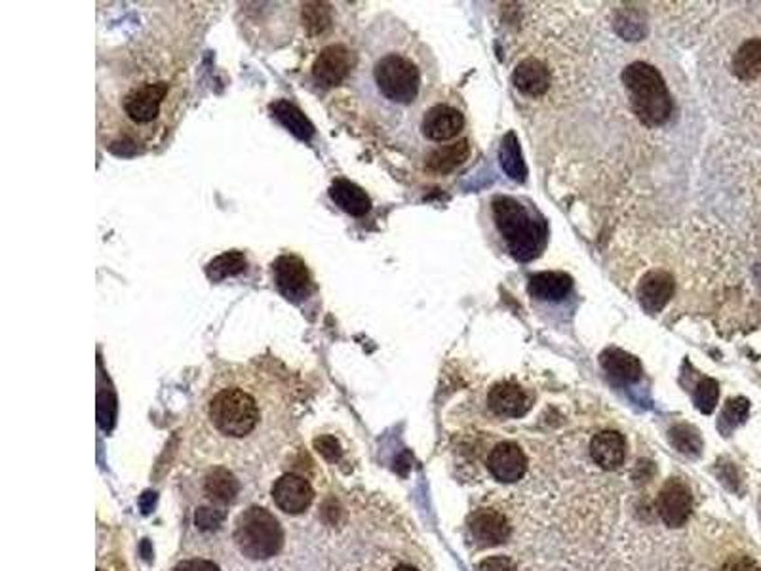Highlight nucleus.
Segmentation results:
<instances>
[{
	"mask_svg": "<svg viewBox=\"0 0 761 571\" xmlns=\"http://www.w3.org/2000/svg\"><path fill=\"white\" fill-rule=\"evenodd\" d=\"M492 223L504 249L516 261H531L547 246L548 225L545 217L523 198L497 195L492 200Z\"/></svg>",
	"mask_w": 761,
	"mask_h": 571,
	"instance_id": "20e7f679",
	"label": "nucleus"
},
{
	"mask_svg": "<svg viewBox=\"0 0 761 571\" xmlns=\"http://www.w3.org/2000/svg\"><path fill=\"white\" fill-rule=\"evenodd\" d=\"M478 571H518L514 562L504 558V557H492V558H485L484 562H480Z\"/></svg>",
	"mask_w": 761,
	"mask_h": 571,
	"instance_id": "a878e982",
	"label": "nucleus"
},
{
	"mask_svg": "<svg viewBox=\"0 0 761 571\" xmlns=\"http://www.w3.org/2000/svg\"><path fill=\"white\" fill-rule=\"evenodd\" d=\"M350 67L352 59L347 50L341 46H331L324 50L316 59L314 77L318 82H322L324 86H335V84H340L350 73Z\"/></svg>",
	"mask_w": 761,
	"mask_h": 571,
	"instance_id": "f8f14e48",
	"label": "nucleus"
},
{
	"mask_svg": "<svg viewBox=\"0 0 761 571\" xmlns=\"http://www.w3.org/2000/svg\"><path fill=\"white\" fill-rule=\"evenodd\" d=\"M468 153H470L468 143L465 140L457 141L429 153L425 157V166H427V170L434 174H448L453 170V168L463 164L468 159Z\"/></svg>",
	"mask_w": 761,
	"mask_h": 571,
	"instance_id": "f3484780",
	"label": "nucleus"
},
{
	"mask_svg": "<svg viewBox=\"0 0 761 571\" xmlns=\"http://www.w3.org/2000/svg\"><path fill=\"white\" fill-rule=\"evenodd\" d=\"M331 196L333 200L340 203V206L350 213H366L369 210V198L366 196V193L358 187H354V185L347 183V181H340L335 183L331 187Z\"/></svg>",
	"mask_w": 761,
	"mask_h": 571,
	"instance_id": "aec40b11",
	"label": "nucleus"
},
{
	"mask_svg": "<svg viewBox=\"0 0 761 571\" xmlns=\"http://www.w3.org/2000/svg\"><path fill=\"white\" fill-rule=\"evenodd\" d=\"M438 88V61L427 42L394 15H379L360 39L352 69L362 109L402 141Z\"/></svg>",
	"mask_w": 761,
	"mask_h": 571,
	"instance_id": "f257e3e1",
	"label": "nucleus"
},
{
	"mask_svg": "<svg viewBox=\"0 0 761 571\" xmlns=\"http://www.w3.org/2000/svg\"><path fill=\"white\" fill-rule=\"evenodd\" d=\"M187 77L166 61H138L107 84L99 99V136L114 153L160 145L181 116Z\"/></svg>",
	"mask_w": 761,
	"mask_h": 571,
	"instance_id": "7ed1b4c3",
	"label": "nucleus"
},
{
	"mask_svg": "<svg viewBox=\"0 0 761 571\" xmlns=\"http://www.w3.org/2000/svg\"><path fill=\"white\" fill-rule=\"evenodd\" d=\"M501 160H503L504 172L509 174L511 177H514L518 181L526 177V168H523L518 140H516L514 133H509V136L504 138V143H503V149H501Z\"/></svg>",
	"mask_w": 761,
	"mask_h": 571,
	"instance_id": "412c9836",
	"label": "nucleus"
},
{
	"mask_svg": "<svg viewBox=\"0 0 761 571\" xmlns=\"http://www.w3.org/2000/svg\"><path fill=\"white\" fill-rule=\"evenodd\" d=\"M223 520H225V512L219 511V509H213V507H200L196 511V516H195V522H196L198 530H202V531L217 530L219 526L223 524Z\"/></svg>",
	"mask_w": 761,
	"mask_h": 571,
	"instance_id": "5701e85b",
	"label": "nucleus"
},
{
	"mask_svg": "<svg viewBox=\"0 0 761 571\" xmlns=\"http://www.w3.org/2000/svg\"><path fill=\"white\" fill-rule=\"evenodd\" d=\"M394 571H419V569L413 567V566H408V564H402V566L394 567Z\"/></svg>",
	"mask_w": 761,
	"mask_h": 571,
	"instance_id": "c85d7f7f",
	"label": "nucleus"
},
{
	"mask_svg": "<svg viewBox=\"0 0 761 571\" xmlns=\"http://www.w3.org/2000/svg\"><path fill=\"white\" fill-rule=\"evenodd\" d=\"M592 459H594L602 468L613 470L619 468L624 463V456H627V442H624L622 434L617 431H602L594 436V440L590 444Z\"/></svg>",
	"mask_w": 761,
	"mask_h": 571,
	"instance_id": "4468645a",
	"label": "nucleus"
},
{
	"mask_svg": "<svg viewBox=\"0 0 761 571\" xmlns=\"http://www.w3.org/2000/svg\"><path fill=\"white\" fill-rule=\"evenodd\" d=\"M316 446L320 448V453H322V456H326L328 459H337L340 458V444H337L333 439H322V440H318L316 442Z\"/></svg>",
	"mask_w": 761,
	"mask_h": 571,
	"instance_id": "cd10ccee",
	"label": "nucleus"
},
{
	"mask_svg": "<svg viewBox=\"0 0 761 571\" xmlns=\"http://www.w3.org/2000/svg\"><path fill=\"white\" fill-rule=\"evenodd\" d=\"M699 82L718 122L761 147V5L712 29L699 54Z\"/></svg>",
	"mask_w": 761,
	"mask_h": 571,
	"instance_id": "f03ea898",
	"label": "nucleus"
},
{
	"mask_svg": "<svg viewBox=\"0 0 761 571\" xmlns=\"http://www.w3.org/2000/svg\"><path fill=\"white\" fill-rule=\"evenodd\" d=\"M276 284L280 286V290L287 295V297H294L295 294H307V286H309V276H307V268L294 258H282L276 263Z\"/></svg>",
	"mask_w": 761,
	"mask_h": 571,
	"instance_id": "dca6fc26",
	"label": "nucleus"
},
{
	"mask_svg": "<svg viewBox=\"0 0 761 571\" xmlns=\"http://www.w3.org/2000/svg\"><path fill=\"white\" fill-rule=\"evenodd\" d=\"M489 408L503 417H521L530 410V398L514 383H499L489 391Z\"/></svg>",
	"mask_w": 761,
	"mask_h": 571,
	"instance_id": "ddd939ff",
	"label": "nucleus"
},
{
	"mask_svg": "<svg viewBox=\"0 0 761 571\" xmlns=\"http://www.w3.org/2000/svg\"><path fill=\"white\" fill-rule=\"evenodd\" d=\"M239 490H240L239 480H236L234 475L229 473L227 468L210 470L206 480H204V494L213 503H219V505L231 503L236 497V494H239Z\"/></svg>",
	"mask_w": 761,
	"mask_h": 571,
	"instance_id": "a211bd4d",
	"label": "nucleus"
},
{
	"mask_svg": "<svg viewBox=\"0 0 761 571\" xmlns=\"http://www.w3.org/2000/svg\"><path fill=\"white\" fill-rule=\"evenodd\" d=\"M747 412H748V402L747 400H744V398L731 400L723 412V419H725V421L738 423V421H742L744 415H747Z\"/></svg>",
	"mask_w": 761,
	"mask_h": 571,
	"instance_id": "b1692460",
	"label": "nucleus"
},
{
	"mask_svg": "<svg viewBox=\"0 0 761 571\" xmlns=\"http://www.w3.org/2000/svg\"><path fill=\"white\" fill-rule=\"evenodd\" d=\"M176 571H219V567L210 560L196 558V560H185L177 564Z\"/></svg>",
	"mask_w": 761,
	"mask_h": 571,
	"instance_id": "bb28decb",
	"label": "nucleus"
},
{
	"mask_svg": "<svg viewBox=\"0 0 761 571\" xmlns=\"http://www.w3.org/2000/svg\"><path fill=\"white\" fill-rule=\"evenodd\" d=\"M314 492L311 484L299 475H284L273 485L276 507L287 514H301L309 509Z\"/></svg>",
	"mask_w": 761,
	"mask_h": 571,
	"instance_id": "1a4fd4ad",
	"label": "nucleus"
},
{
	"mask_svg": "<svg viewBox=\"0 0 761 571\" xmlns=\"http://www.w3.org/2000/svg\"><path fill=\"white\" fill-rule=\"evenodd\" d=\"M465 130V113L448 99L436 97L419 114L408 136L402 140L403 145H415V149L425 150V157L432 150L457 143V138Z\"/></svg>",
	"mask_w": 761,
	"mask_h": 571,
	"instance_id": "423d86ee",
	"label": "nucleus"
},
{
	"mask_svg": "<svg viewBox=\"0 0 761 571\" xmlns=\"http://www.w3.org/2000/svg\"><path fill=\"white\" fill-rule=\"evenodd\" d=\"M602 366L612 374L615 379L621 381H636L641 376V364L638 358L627 355L622 350H607L602 355Z\"/></svg>",
	"mask_w": 761,
	"mask_h": 571,
	"instance_id": "6ab92c4d",
	"label": "nucleus"
},
{
	"mask_svg": "<svg viewBox=\"0 0 761 571\" xmlns=\"http://www.w3.org/2000/svg\"><path fill=\"white\" fill-rule=\"evenodd\" d=\"M487 467L492 475L499 482H516L526 475L528 459L523 451L514 442H501L497 444L487 458Z\"/></svg>",
	"mask_w": 761,
	"mask_h": 571,
	"instance_id": "9d476101",
	"label": "nucleus"
},
{
	"mask_svg": "<svg viewBox=\"0 0 761 571\" xmlns=\"http://www.w3.org/2000/svg\"><path fill=\"white\" fill-rule=\"evenodd\" d=\"M470 535L478 547H497L511 535L509 520L495 511H480L470 518Z\"/></svg>",
	"mask_w": 761,
	"mask_h": 571,
	"instance_id": "9b49d317",
	"label": "nucleus"
},
{
	"mask_svg": "<svg viewBox=\"0 0 761 571\" xmlns=\"http://www.w3.org/2000/svg\"><path fill=\"white\" fill-rule=\"evenodd\" d=\"M573 288L571 276L566 273H539L530 278V294L540 301H562Z\"/></svg>",
	"mask_w": 761,
	"mask_h": 571,
	"instance_id": "2eb2a0df",
	"label": "nucleus"
},
{
	"mask_svg": "<svg viewBox=\"0 0 761 571\" xmlns=\"http://www.w3.org/2000/svg\"><path fill=\"white\" fill-rule=\"evenodd\" d=\"M208 419L212 427L229 439H246L261 423V398L248 381L229 379L213 391L208 400Z\"/></svg>",
	"mask_w": 761,
	"mask_h": 571,
	"instance_id": "39448f33",
	"label": "nucleus"
},
{
	"mask_svg": "<svg viewBox=\"0 0 761 571\" xmlns=\"http://www.w3.org/2000/svg\"><path fill=\"white\" fill-rule=\"evenodd\" d=\"M657 509L663 522L670 528L684 526L693 509V499L687 485L680 480H670L663 485L661 494L657 497Z\"/></svg>",
	"mask_w": 761,
	"mask_h": 571,
	"instance_id": "6e6552de",
	"label": "nucleus"
},
{
	"mask_svg": "<svg viewBox=\"0 0 761 571\" xmlns=\"http://www.w3.org/2000/svg\"><path fill=\"white\" fill-rule=\"evenodd\" d=\"M234 541L246 558L268 560L282 548L284 531L267 509L249 507L236 520Z\"/></svg>",
	"mask_w": 761,
	"mask_h": 571,
	"instance_id": "0eeeda50",
	"label": "nucleus"
},
{
	"mask_svg": "<svg viewBox=\"0 0 761 571\" xmlns=\"http://www.w3.org/2000/svg\"><path fill=\"white\" fill-rule=\"evenodd\" d=\"M718 396H720L718 383L714 379H704L695 391V404L701 412L710 413V412H714L718 404Z\"/></svg>",
	"mask_w": 761,
	"mask_h": 571,
	"instance_id": "4be33fe9",
	"label": "nucleus"
},
{
	"mask_svg": "<svg viewBox=\"0 0 761 571\" xmlns=\"http://www.w3.org/2000/svg\"><path fill=\"white\" fill-rule=\"evenodd\" d=\"M720 571H761V567L750 557H733L721 566Z\"/></svg>",
	"mask_w": 761,
	"mask_h": 571,
	"instance_id": "393cba45",
	"label": "nucleus"
}]
</instances>
